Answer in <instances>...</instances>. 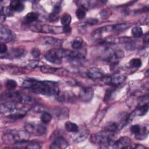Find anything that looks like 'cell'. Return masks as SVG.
I'll list each match as a JSON object with an SVG mask.
<instances>
[{
    "label": "cell",
    "instance_id": "cell-44",
    "mask_svg": "<svg viewBox=\"0 0 149 149\" xmlns=\"http://www.w3.org/2000/svg\"><path fill=\"white\" fill-rule=\"evenodd\" d=\"M148 33H147L145 36H144V38L143 39V41L144 42H148Z\"/></svg>",
    "mask_w": 149,
    "mask_h": 149
},
{
    "label": "cell",
    "instance_id": "cell-22",
    "mask_svg": "<svg viewBox=\"0 0 149 149\" xmlns=\"http://www.w3.org/2000/svg\"><path fill=\"white\" fill-rule=\"evenodd\" d=\"M112 26V31H122L125 30L127 29L131 26V24L129 23H118L115 24H113Z\"/></svg>",
    "mask_w": 149,
    "mask_h": 149
},
{
    "label": "cell",
    "instance_id": "cell-20",
    "mask_svg": "<svg viewBox=\"0 0 149 149\" xmlns=\"http://www.w3.org/2000/svg\"><path fill=\"white\" fill-rule=\"evenodd\" d=\"M38 18V14L36 12H29L24 17L23 23L25 24H29L35 22Z\"/></svg>",
    "mask_w": 149,
    "mask_h": 149
},
{
    "label": "cell",
    "instance_id": "cell-14",
    "mask_svg": "<svg viewBox=\"0 0 149 149\" xmlns=\"http://www.w3.org/2000/svg\"><path fill=\"white\" fill-rule=\"evenodd\" d=\"M40 41L42 44L54 47L61 46L62 44V41L61 40L54 38L52 37H44L41 38Z\"/></svg>",
    "mask_w": 149,
    "mask_h": 149
},
{
    "label": "cell",
    "instance_id": "cell-8",
    "mask_svg": "<svg viewBox=\"0 0 149 149\" xmlns=\"http://www.w3.org/2000/svg\"><path fill=\"white\" fill-rule=\"evenodd\" d=\"M16 102L8 101L6 102H4L1 104L0 106V112L2 114H6L8 116L16 113L18 111H19L21 107H19Z\"/></svg>",
    "mask_w": 149,
    "mask_h": 149
},
{
    "label": "cell",
    "instance_id": "cell-31",
    "mask_svg": "<svg viewBox=\"0 0 149 149\" xmlns=\"http://www.w3.org/2000/svg\"><path fill=\"white\" fill-rule=\"evenodd\" d=\"M42 62L38 61H30L27 62V64L26 65V66L27 68H35L39 66H42Z\"/></svg>",
    "mask_w": 149,
    "mask_h": 149
},
{
    "label": "cell",
    "instance_id": "cell-6",
    "mask_svg": "<svg viewBox=\"0 0 149 149\" xmlns=\"http://www.w3.org/2000/svg\"><path fill=\"white\" fill-rule=\"evenodd\" d=\"M31 30L36 32H40L44 33L61 34L63 33V27L56 26L48 24H37L33 25L30 27Z\"/></svg>",
    "mask_w": 149,
    "mask_h": 149
},
{
    "label": "cell",
    "instance_id": "cell-41",
    "mask_svg": "<svg viewBox=\"0 0 149 149\" xmlns=\"http://www.w3.org/2000/svg\"><path fill=\"white\" fill-rule=\"evenodd\" d=\"M100 16L102 18H104V19H106V18H108L109 17V15H108V11L107 10H104V11H102L101 14H100Z\"/></svg>",
    "mask_w": 149,
    "mask_h": 149
},
{
    "label": "cell",
    "instance_id": "cell-9",
    "mask_svg": "<svg viewBox=\"0 0 149 149\" xmlns=\"http://www.w3.org/2000/svg\"><path fill=\"white\" fill-rule=\"evenodd\" d=\"M94 95V90L91 87H87L82 88L79 93V98L83 102H89Z\"/></svg>",
    "mask_w": 149,
    "mask_h": 149
},
{
    "label": "cell",
    "instance_id": "cell-25",
    "mask_svg": "<svg viewBox=\"0 0 149 149\" xmlns=\"http://www.w3.org/2000/svg\"><path fill=\"white\" fill-rule=\"evenodd\" d=\"M148 110V104L147 102L141 104L137 108L136 112L139 116H143L145 115Z\"/></svg>",
    "mask_w": 149,
    "mask_h": 149
},
{
    "label": "cell",
    "instance_id": "cell-16",
    "mask_svg": "<svg viewBox=\"0 0 149 149\" xmlns=\"http://www.w3.org/2000/svg\"><path fill=\"white\" fill-rule=\"evenodd\" d=\"M68 141L62 137H56L50 146V148L52 149H63L68 147Z\"/></svg>",
    "mask_w": 149,
    "mask_h": 149
},
{
    "label": "cell",
    "instance_id": "cell-11",
    "mask_svg": "<svg viewBox=\"0 0 149 149\" xmlns=\"http://www.w3.org/2000/svg\"><path fill=\"white\" fill-rule=\"evenodd\" d=\"M126 77L122 74H115L104 79V82L112 86H118L125 81Z\"/></svg>",
    "mask_w": 149,
    "mask_h": 149
},
{
    "label": "cell",
    "instance_id": "cell-24",
    "mask_svg": "<svg viewBox=\"0 0 149 149\" xmlns=\"http://www.w3.org/2000/svg\"><path fill=\"white\" fill-rule=\"evenodd\" d=\"M148 134V126L146 125L144 126L141 127V130L138 134L136 136V137L139 140H143L146 139Z\"/></svg>",
    "mask_w": 149,
    "mask_h": 149
},
{
    "label": "cell",
    "instance_id": "cell-35",
    "mask_svg": "<svg viewBox=\"0 0 149 149\" xmlns=\"http://www.w3.org/2000/svg\"><path fill=\"white\" fill-rule=\"evenodd\" d=\"M130 130L132 133H133L134 134H135L136 136L137 134H138L139 133V132L141 130V127L138 125H134L130 127Z\"/></svg>",
    "mask_w": 149,
    "mask_h": 149
},
{
    "label": "cell",
    "instance_id": "cell-33",
    "mask_svg": "<svg viewBox=\"0 0 149 149\" xmlns=\"http://www.w3.org/2000/svg\"><path fill=\"white\" fill-rule=\"evenodd\" d=\"M129 65L132 68H140L141 66L142 62H141V61L140 59L133 58V59H132L130 61Z\"/></svg>",
    "mask_w": 149,
    "mask_h": 149
},
{
    "label": "cell",
    "instance_id": "cell-26",
    "mask_svg": "<svg viewBox=\"0 0 149 149\" xmlns=\"http://www.w3.org/2000/svg\"><path fill=\"white\" fill-rule=\"evenodd\" d=\"M83 43V40L81 37H76L75 39L73 40L72 44V47L74 49H79Z\"/></svg>",
    "mask_w": 149,
    "mask_h": 149
},
{
    "label": "cell",
    "instance_id": "cell-19",
    "mask_svg": "<svg viewBox=\"0 0 149 149\" xmlns=\"http://www.w3.org/2000/svg\"><path fill=\"white\" fill-rule=\"evenodd\" d=\"M9 7L13 11L16 12H22L24 9L23 3L21 1L17 0H13L10 1Z\"/></svg>",
    "mask_w": 149,
    "mask_h": 149
},
{
    "label": "cell",
    "instance_id": "cell-34",
    "mask_svg": "<svg viewBox=\"0 0 149 149\" xmlns=\"http://www.w3.org/2000/svg\"><path fill=\"white\" fill-rule=\"evenodd\" d=\"M16 86H17V82L15 80L9 79L6 82V87L9 90H12L15 88Z\"/></svg>",
    "mask_w": 149,
    "mask_h": 149
},
{
    "label": "cell",
    "instance_id": "cell-39",
    "mask_svg": "<svg viewBox=\"0 0 149 149\" xmlns=\"http://www.w3.org/2000/svg\"><path fill=\"white\" fill-rule=\"evenodd\" d=\"M98 22V20L95 19V18H90L88 19L86 23L88 24H90V25H93V24H95L96 23H97Z\"/></svg>",
    "mask_w": 149,
    "mask_h": 149
},
{
    "label": "cell",
    "instance_id": "cell-23",
    "mask_svg": "<svg viewBox=\"0 0 149 149\" xmlns=\"http://www.w3.org/2000/svg\"><path fill=\"white\" fill-rule=\"evenodd\" d=\"M65 127L68 132L71 133H76L79 129V126L76 123L70 121H67L65 122Z\"/></svg>",
    "mask_w": 149,
    "mask_h": 149
},
{
    "label": "cell",
    "instance_id": "cell-17",
    "mask_svg": "<svg viewBox=\"0 0 149 149\" xmlns=\"http://www.w3.org/2000/svg\"><path fill=\"white\" fill-rule=\"evenodd\" d=\"M26 51L23 48H15L10 49L9 52L6 55L5 58H17L24 56Z\"/></svg>",
    "mask_w": 149,
    "mask_h": 149
},
{
    "label": "cell",
    "instance_id": "cell-36",
    "mask_svg": "<svg viewBox=\"0 0 149 149\" xmlns=\"http://www.w3.org/2000/svg\"><path fill=\"white\" fill-rule=\"evenodd\" d=\"M59 18V13L53 12L52 13H51L49 15L48 17V19L50 22H55L57 21V20Z\"/></svg>",
    "mask_w": 149,
    "mask_h": 149
},
{
    "label": "cell",
    "instance_id": "cell-18",
    "mask_svg": "<svg viewBox=\"0 0 149 149\" xmlns=\"http://www.w3.org/2000/svg\"><path fill=\"white\" fill-rule=\"evenodd\" d=\"M53 114L59 119H64L68 116L69 111L66 108L58 107L53 111Z\"/></svg>",
    "mask_w": 149,
    "mask_h": 149
},
{
    "label": "cell",
    "instance_id": "cell-37",
    "mask_svg": "<svg viewBox=\"0 0 149 149\" xmlns=\"http://www.w3.org/2000/svg\"><path fill=\"white\" fill-rule=\"evenodd\" d=\"M40 51L39 49L37 48H34L31 49V54L33 55V57L34 58H38L40 56Z\"/></svg>",
    "mask_w": 149,
    "mask_h": 149
},
{
    "label": "cell",
    "instance_id": "cell-4",
    "mask_svg": "<svg viewBox=\"0 0 149 149\" xmlns=\"http://www.w3.org/2000/svg\"><path fill=\"white\" fill-rule=\"evenodd\" d=\"M71 51L61 48H52L48 51L44 55L45 58L49 62L54 64H61L63 58H67Z\"/></svg>",
    "mask_w": 149,
    "mask_h": 149
},
{
    "label": "cell",
    "instance_id": "cell-29",
    "mask_svg": "<svg viewBox=\"0 0 149 149\" xmlns=\"http://www.w3.org/2000/svg\"><path fill=\"white\" fill-rule=\"evenodd\" d=\"M72 20V17L70 15L66 13L65 14L61 19V24L63 26H69Z\"/></svg>",
    "mask_w": 149,
    "mask_h": 149
},
{
    "label": "cell",
    "instance_id": "cell-21",
    "mask_svg": "<svg viewBox=\"0 0 149 149\" xmlns=\"http://www.w3.org/2000/svg\"><path fill=\"white\" fill-rule=\"evenodd\" d=\"M57 100L61 102H69L72 99L74 98V96L71 93H59L57 95Z\"/></svg>",
    "mask_w": 149,
    "mask_h": 149
},
{
    "label": "cell",
    "instance_id": "cell-7",
    "mask_svg": "<svg viewBox=\"0 0 149 149\" xmlns=\"http://www.w3.org/2000/svg\"><path fill=\"white\" fill-rule=\"evenodd\" d=\"M24 129L29 134L34 136L44 134L47 130V127L44 125L36 123H26L24 125Z\"/></svg>",
    "mask_w": 149,
    "mask_h": 149
},
{
    "label": "cell",
    "instance_id": "cell-10",
    "mask_svg": "<svg viewBox=\"0 0 149 149\" xmlns=\"http://www.w3.org/2000/svg\"><path fill=\"white\" fill-rule=\"evenodd\" d=\"M15 35L13 33L6 27L1 26L0 27V41L1 42H9L13 40Z\"/></svg>",
    "mask_w": 149,
    "mask_h": 149
},
{
    "label": "cell",
    "instance_id": "cell-12",
    "mask_svg": "<svg viewBox=\"0 0 149 149\" xmlns=\"http://www.w3.org/2000/svg\"><path fill=\"white\" fill-rule=\"evenodd\" d=\"M89 134V130L84 128L79 130L76 133H73L72 134V139L74 143H80L84 141Z\"/></svg>",
    "mask_w": 149,
    "mask_h": 149
},
{
    "label": "cell",
    "instance_id": "cell-13",
    "mask_svg": "<svg viewBox=\"0 0 149 149\" xmlns=\"http://www.w3.org/2000/svg\"><path fill=\"white\" fill-rule=\"evenodd\" d=\"M131 139L128 137H122L113 143L112 147L114 148H128L130 145Z\"/></svg>",
    "mask_w": 149,
    "mask_h": 149
},
{
    "label": "cell",
    "instance_id": "cell-5",
    "mask_svg": "<svg viewBox=\"0 0 149 149\" xmlns=\"http://www.w3.org/2000/svg\"><path fill=\"white\" fill-rule=\"evenodd\" d=\"M1 98L2 99L8 100L9 101H12L19 104H28L31 102L33 100L31 97L21 94L20 93L17 91H10L2 94Z\"/></svg>",
    "mask_w": 149,
    "mask_h": 149
},
{
    "label": "cell",
    "instance_id": "cell-30",
    "mask_svg": "<svg viewBox=\"0 0 149 149\" xmlns=\"http://www.w3.org/2000/svg\"><path fill=\"white\" fill-rule=\"evenodd\" d=\"M76 15L79 19H82L84 18L86 15V8L83 6H80V7L77 9L76 12Z\"/></svg>",
    "mask_w": 149,
    "mask_h": 149
},
{
    "label": "cell",
    "instance_id": "cell-42",
    "mask_svg": "<svg viewBox=\"0 0 149 149\" xmlns=\"http://www.w3.org/2000/svg\"><path fill=\"white\" fill-rule=\"evenodd\" d=\"M63 31L65 33H70L71 31V28L69 26H63Z\"/></svg>",
    "mask_w": 149,
    "mask_h": 149
},
{
    "label": "cell",
    "instance_id": "cell-28",
    "mask_svg": "<svg viewBox=\"0 0 149 149\" xmlns=\"http://www.w3.org/2000/svg\"><path fill=\"white\" fill-rule=\"evenodd\" d=\"M41 71L44 73H55V72H58V68L51 67L49 66L43 65L41 67Z\"/></svg>",
    "mask_w": 149,
    "mask_h": 149
},
{
    "label": "cell",
    "instance_id": "cell-15",
    "mask_svg": "<svg viewBox=\"0 0 149 149\" xmlns=\"http://www.w3.org/2000/svg\"><path fill=\"white\" fill-rule=\"evenodd\" d=\"M86 75L89 79L93 80L102 79L104 77L103 72L97 68H91L88 69L87 70Z\"/></svg>",
    "mask_w": 149,
    "mask_h": 149
},
{
    "label": "cell",
    "instance_id": "cell-2",
    "mask_svg": "<svg viewBox=\"0 0 149 149\" xmlns=\"http://www.w3.org/2000/svg\"><path fill=\"white\" fill-rule=\"evenodd\" d=\"M115 139V133L108 130L93 134L90 137V140L93 143L101 146H108L113 144Z\"/></svg>",
    "mask_w": 149,
    "mask_h": 149
},
{
    "label": "cell",
    "instance_id": "cell-1",
    "mask_svg": "<svg viewBox=\"0 0 149 149\" xmlns=\"http://www.w3.org/2000/svg\"><path fill=\"white\" fill-rule=\"evenodd\" d=\"M22 86L36 93L45 95H56L59 93L57 84L53 81L28 79L23 82Z\"/></svg>",
    "mask_w": 149,
    "mask_h": 149
},
{
    "label": "cell",
    "instance_id": "cell-27",
    "mask_svg": "<svg viewBox=\"0 0 149 149\" xmlns=\"http://www.w3.org/2000/svg\"><path fill=\"white\" fill-rule=\"evenodd\" d=\"M41 120L44 124H47L50 122L52 119V115L47 112H42L41 115Z\"/></svg>",
    "mask_w": 149,
    "mask_h": 149
},
{
    "label": "cell",
    "instance_id": "cell-32",
    "mask_svg": "<svg viewBox=\"0 0 149 149\" xmlns=\"http://www.w3.org/2000/svg\"><path fill=\"white\" fill-rule=\"evenodd\" d=\"M132 34L134 37H141L143 34V30L140 27H134L132 29Z\"/></svg>",
    "mask_w": 149,
    "mask_h": 149
},
{
    "label": "cell",
    "instance_id": "cell-3",
    "mask_svg": "<svg viewBox=\"0 0 149 149\" xmlns=\"http://www.w3.org/2000/svg\"><path fill=\"white\" fill-rule=\"evenodd\" d=\"M30 134L26 130H10L3 135V141L7 144L16 143L28 141Z\"/></svg>",
    "mask_w": 149,
    "mask_h": 149
},
{
    "label": "cell",
    "instance_id": "cell-43",
    "mask_svg": "<svg viewBox=\"0 0 149 149\" xmlns=\"http://www.w3.org/2000/svg\"><path fill=\"white\" fill-rule=\"evenodd\" d=\"M5 17H6V16H5L3 14H1V18H0V22L1 23H2L5 20Z\"/></svg>",
    "mask_w": 149,
    "mask_h": 149
},
{
    "label": "cell",
    "instance_id": "cell-38",
    "mask_svg": "<svg viewBox=\"0 0 149 149\" xmlns=\"http://www.w3.org/2000/svg\"><path fill=\"white\" fill-rule=\"evenodd\" d=\"M7 50H8V48L6 45L4 43H2L0 45V54H5L7 51Z\"/></svg>",
    "mask_w": 149,
    "mask_h": 149
},
{
    "label": "cell",
    "instance_id": "cell-40",
    "mask_svg": "<svg viewBox=\"0 0 149 149\" xmlns=\"http://www.w3.org/2000/svg\"><path fill=\"white\" fill-rule=\"evenodd\" d=\"M112 94V90H107V92H106L105 95V100H108L111 97Z\"/></svg>",
    "mask_w": 149,
    "mask_h": 149
}]
</instances>
